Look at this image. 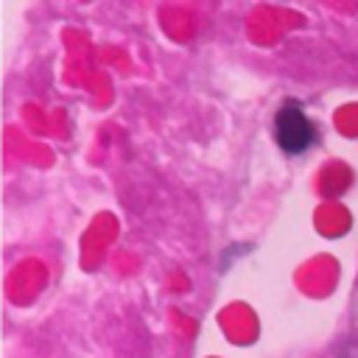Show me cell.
I'll use <instances>...</instances> for the list:
<instances>
[{"label":"cell","instance_id":"obj_1","mask_svg":"<svg viewBox=\"0 0 358 358\" xmlns=\"http://www.w3.org/2000/svg\"><path fill=\"white\" fill-rule=\"evenodd\" d=\"M274 134L285 154H302L316 140V129L296 101H288L280 106V112L274 117Z\"/></svg>","mask_w":358,"mask_h":358}]
</instances>
